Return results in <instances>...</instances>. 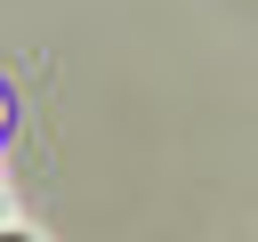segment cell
Masks as SVG:
<instances>
[{"label": "cell", "mask_w": 258, "mask_h": 242, "mask_svg": "<svg viewBox=\"0 0 258 242\" xmlns=\"http://www.w3.org/2000/svg\"><path fill=\"white\" fill-rule=\"evenodd\" d=\"M0 242H24V234H0Z\"/></svg>", "instance_id": "cell-2"}, {"label": "cell", "mask_w": 258, "mask_h": 242, "mask_svg": "<svg viewBox=\"0 0 258 242\" xmlns=\"http://www.w3.org/2000/svg\"><path fill=\"white\" fill-rule=\"evenodd\" d=\"M8 121H16V105H8V89H0V137H8Z\"/></svg>", "instance_id": "cell-1"}]
</instances>
